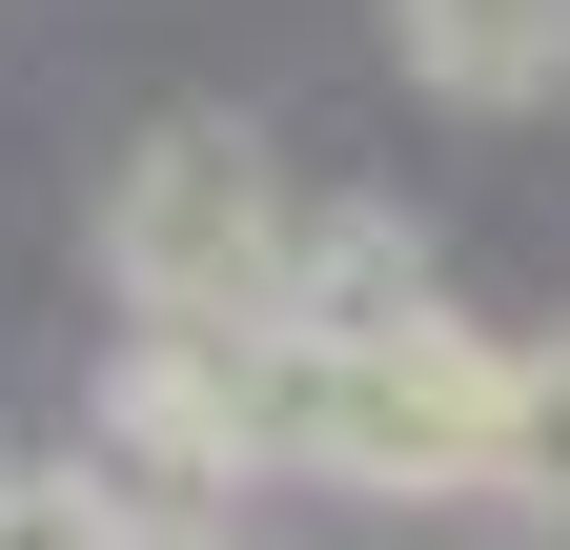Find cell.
Segmentation results:
<instances>
[{
	"label": "cell",
	"mask_w": 570,
	"mask_h": 550,
	"mask_svg": "<svg viewBox=\"0 0 570 550\" xmlns=\"http://www.w3.org/2000/svg\"><path fill=\"white\" fill-rule=\"evenodd\" d=\"M265 429H285V490H367V510H449L489 490L510 449V326L469 306H407V326H265Z\"/></svg>",
	"instance_id": "obj_1"
},
{
	"label": "cell",
	"mask_w": 570,
	"mask_h": 550,
	"mask_svg": "<svg viewBox=\"0 0 570 550\" xmlns=\"http://www.w3.org/2000/svg\"><path fill=\"white\" fill-rule=\"evenodd\" d=\"M285 245H306V184L265 164L245 102H164L102 184V286L122 326H204V347H245L285 326Z\"/></svg>",
	"instance_id": "obj_2"
},
{
	"label": "cell",
	"mask_w": 570,
	"mask_h": 550,
	"mask_svg": "<svg viewBox=\"0 0 570 550\" xmlns=\"http://www.w3.org/2000/svg\"><path fill=\"white\" fill-rule=\"evenodd\" d=\"M142 530H245V490H285V429H265V326L245 347H204V326H122L102 367V429H82Z\"/></svg>",
	"instance_id": "obj_3"
},
{
	"label": "cell",
	"mask_w": 570,
	"mask_h": 550,
	"mask_svg": "<svg viewBox=\"0 0 570 550\" xmlns=\"http://www.w3.org/2000/svg\"><path fill=\"white\" fill-rule=\"evenodd\" d=\"M387 61L449 122H530V102H570V0H387Z\"/></svg>",
	"instance_id": "obj_4"
},
{
	"label": "cell",
	"mask_w": 570,
	"mask_h": 550,
	"mask_svg": "<svg viewBox=\"0 0 570 550\" xmlns=\"http://www.w3.org/2000/svg\"><path fill=\"white\" fill-rule=\"evenodd\" d=\"M407 306H449L407 204H306V245H285V326H326V347H346V326H407Z\"/></svg>",
	"instance_id": "obj_5"
},
{
	"label": "cell",
	"mask_w": 570,
	"mask_h": 550,
	"mask_svg": "<svg viewBox=\"0 0 570 550\" xmlns=\"http://www.w3.org/2000/svg\"><path fill=\"white\" fill-rule=\"evenodd\" d=\"M0 550H184V530H142V490L102 449H21L0 469Z\"/></svg>",
	"instance_id": "obj_6"
},
{
	"label": "cell",
	"mask_w": 570,
	"mask_h": 550,
	"mask_svg": "<svg viewBox=\"0 0 570 550\" xmlns=\"http://www.w3.org/2000/svg\"><path fill=\"white\" fill-rule=\"evenodd\" d=\"M489 510L570 530V326H550V347H510V449H489Z\"/></svg>",
	"instance_id": "obj_7"
},
{
	"label": "cell",
	"mask_w": 570,
	"mask_h": 550,
	"mask_svg": "<svg viewBox=\"0 0 570 550\" xmlns=\"http://www.w3.org/2000/svg\"><path fill=\"white\" fill-rule=\"evenodd\" d=\"M184 550H245V530H184Z\"/></svg>",
	"instance_id": "obj_8"
}]
</instances>
